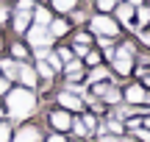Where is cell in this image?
Listing matches in <instances>:
<instances>
[{
	"mask_svg": "<svg viewBox=\"0 0 150 142\" xmlns=\"http://www.w3.org/2000/svg\"><path fill=\"white\" fill-rule=\"evenodd\" d=\"M81 3H83V0H47L50 11H53V14H61V17H67L75 6H81Z\"/></svg>",
	"mask_w": 150,
	"mask_h": 142,
	"instance_id": "cell-18",
	"label": "cell"
},
{
	"mask_svg": "<svg viewBox=\"0 0 150 142\" xmlns=\"http://www.w3.org/2000/svg\"><path fill=\"white\" fill-rule=\"evenodd\" d=\"M78 120L83 123V126L89 128V134H92V137H95V128H97V123H100V117H97V114H92L89 109H83V111H81V114H78Z\"/></svg>",
	"mask_w": 150,
	"mask_h": 142,
	"instance_id": "cell-22",
	"label": "cell"
},
{
	"mask_svg": "<svg viewBox=\"0 0 150 142\" xmlns=\"http://www.w3.org/2000/svg\"><path fill=\"white\" fill-rule=\"evenodd\" d=\"M134 11H136V6L125 3V0H117V6H114L111 17L120 22V25H122V31H134Z\"/></svg>",
	"mask_w": 150,
	"mask_h": 142,
	"instance_id": "cell-8",
	"label": "cell"
},
{
	"mask_svg": "<svg viewBox=\"0 0 150 142\" xmlns=\"http://www.w3.org/2000/svg\"><path fill=\"white\" fill-rule=\"evenodd\" d=\"M0 120H6V109H3V100H0Z\"/></svg>",
	"mask_w": 150,
	"mask_h": 142,
	"instance_id": "cell-35",
	"label": "cell"
},
{
	"mask_svg": "<svg viewBox=\"0 0 150 142\" xmlns=\"http://www.w3.org/2000/svg\"><path fill=\"white\" fill-rule=\"evenodd\" d=\"M31 25V11H11V20H8V28L14 36H22Z\"/></svg>",
	"mask_w": 150,
	"mask_h": 142,
	"instance_id": "cell-13",
	"label": "cell"
},
{
	"mask_svg": "<svg viewBox=\"0 0 150 142\" xmlns=\"http://www.w3.org/2000/svg\"><path fill=\"white\" fill-rule=\"evenodd\" d=\"M72 117L67 109H61V106H47L45 109V131H61V134H70V126H72Z\"/></svg>",
	"mask_w": 150,
	"mask_h": 142,
	"instance_id": "cell-3",
	"label": "cell"
},
{
	"mask_svg": "<svg viewBox=\"0 0 150 142\" xmlns=\"http://www.w3.org/2000/svg\"><path fill=\"white\" fill-rule=\"evenodd\" d=\"M89 142H92V139H89Z\"/></svg>",
	"mask_w": 150,
	"mask_h": 142,
	"instance_id": "cell-38",
	"label": "cell"
},
{
	"mask_svg": "<svg viewBox=\"0 0 150 142\" xmlns=\"http://www.w3.org/2000/svg\"><path fill=\"white\" fill-rule=\"evenodd\" d=\"M8 89H11V81H8V78H3V75H0V98H3V95L8 92Z\"/></svg>",
	"mask_w": 150,
	"mask_h": 142,
	"instance_id": "cell-31",
	"label": "cell"
},
{
	"mask_svg": "<svg viewBox=\"0 0 150 142\" xmlns=\"http://www.w3.org/2000/svg\"><path fill=\"white\" fill-rule=\"evenodd\" d=\"M142 126L150 128V111H147V114H142Z\"/></svg>",
	"mask_w": 150,
	"mask_h": 142,
	"instance_id": "cell-32",
	"label": "cell"
},
{
	"mask_svg": "<svg viewBox=\"0 0 150 142\" xmlns=\"http://www.w3.org/2000/svg\"><path fill=\"white\" fill-rule=\"evenodd\" d=\"M20 39H22V42H25L31 50H33V48H53V45H56L47 28H45V25H33V22L28 25V31L22 33Z\"/></svg>",
	"mask_w": 150,
	"mask_h": 142,
	"instance_id": "cell-7",
	"label": "cell"
},
{
	"mask_svg": "<svg viewBox=\"0 0 150 142\" xmlns=\"http://www.w3.org/2000/svg\"><path fill=\"white\" fill-rule=\"evenodd\" d=\"M97 100H103V103H106L108 109L120 106V103H122V89H120V84H117V81L111 78V81L106 84V89L100 92V98H97Z\"/></svg>",
	"mask_w": 150,
	"mask_h": 142,
	"instance_id": "cell-12",
	"label": "cell"
},
{
	"mask_svg": "<svg viewBox=\"0 0 150 142\" xmlns=\"http://www.w3.org/2000/svg\"><path fill=\"white\" fill-rule=\"evenodd\" d=\"M33 3H47V0H33Z\"/></svg>",
	"mask_w": 150,
	"mask_h": 142,
	"instance_id": "cell-37",
	"label": "cell"
},
{
	"mask_svg": "<svg viewBox=\"0 0 150 142\" xmlns=\"http://www.w3.org/2000/svg\"><path fill=\"white\" fill-rule=\"evenodd\" d=\"M6 50H8V56H11V59H17V61H31V48H28L20 36L11 39V42L6 45Z\"/></svg>",
	"mask_w": 150,
	"mask_h": 142,
	"instance_id": "cell-14",
	"label": "cell"
},
{
	"mask_svg": "<svg viewBox=\"0 0 150 142\" xmlns=\"http://www.w3.org/2000/svg\"><path fill=\"white\" fill-rule=\"evenodd\" d=\"M131 137H134L136 142H150V128L139 126V128H136V131H131Z\"/></svg>",
	"mask_w": 150,
	"mask_h": 142,
	"instance_id": "cell-30",
	"label": "cell"
},
{
	"mask_svg": "<svg viewBox=\"0 0 150 142\" xmlns=\"http://www.w3.org/2000/svg\"><path fill=\"white\" fill-rule=\"evenodd\" d=\"M95 45L100 53H106V50H114V45H117V39H111V36H95Z\"/></svg>",
	"mask_w": 150,
	"mask_h": 142,
	"instance_id": "cell-26",
	"label": "cell"
},
{
	"mask_svg": "<svg viewBox=\"0 0 150 142\" xmlns=\"http://www.w3.org/2000/svg\"><path fill=\"white\" fill-rule=\"evenodd\" d=\"M67 39H70L67 45H86V48H92V42H95V36H92V33L86 31V25H81V28H72V33H70Z\"/></svg>",
	"mask_w": 150,
	"mask_h": 142,
	"instance_id": "cell-17",
	"label": "cell"
},
{
	"mask_svg": "<svg viewBox=\"0 0 150 142\" xmlns=\"http://www.w3.org/2000/svg\"><path fill=\"white\" fill-rule=\"evenodd\" d=\"M3 109H6V120L11 126L17 123H25V120H33L42 109V100H39L36 89H25L20 84H11V89L3 95Z\"/></svg>",
	"mask_w": 150,
	"mask_h": 142,
	"instance_id": "cell-1",
	"label": "cell"
},
{
	"mask_svg": "<svg viewBox=\"0 0 150 142\" xmlns=\"http://www.w3.org/2000/svg\"><path fill=\"white\" fill-rule=\"evenodd\" d=\"M67 137H72V139H83V142H89L92 139V134H89V128L83 126V123L78 120V114L72 117V126H70V134Z\"/></svg>",
	"mask_w": 150,
	"mask_h": 142,
	"instance_id": "cell-20",
	"label": "cell"
},
{
	"mask_svg": "<svg viewBox=\"0 0 150 142\" xmlns=\"http://www.w3.org/2000/svg\"><path fill=\"white\" fill-rule=\"evenodd\" d=\"M92 11H100V14H111L114 6H117V0H92Z\"/></svg>",
	"mask_w": 150,
	"mask_h": 142,
	"instance_id": "cell-24",
	"label": "cell"
},
{
	"mask_svg": "<svg viewBox=\"0 0 150 142\" xmlns=\"http://www.w3.org/2000/svg\"><path fill=\"white\" fill-rule=\"evenodd\" d=\"M83 75H86V67L81 59H72L64 64V70H61V78L59 81H70V84H83Z\"/></svg>",
	"mask_w": 150,
	"mask_h": 142,
	"instance_id": "cell-11",
	"label": "cell"
},
{
	"mask_svg": "<svg viewBox=\"0 0 150 142\" xmlns=\"http://www.w3.org/2000/svg\"><path fill=\"white\" fill-rule=\"evenodd\" d=\"M125 3H131V6H142L145 0H125Z\"/></svg>",
	"mask_w": 150,
	"mask_h": 142,
	"instance_id": "cell-34",
	"label": "cell"
},
{
	"mask_svg": "<svg viewBox=\"0 0 150 142\" xmlns=\"http://www.w3.org/2000/svg\"><path fill=\"white\" fill-rule=\"evenodd\" d=\"M92 142H136L131 134H122V137H117V134H97Z\"/></svg>",
	"mask_w": 150,
	"mask_h": 142,
	"instance_id": "cell-25",
	"label": "cell"
},
{
	"mask_svg": "<svg viewBox=\"0 0 150 142\" xmlns=\"http://www.w3.org/2000/svg\"><path fill=\"white\" fill-rule=\"evenodd\" d=\"M47 31H50V36H53V42H67V36L72 33V22L67 20V17H61V14H53Z\"/></svg>",
	"mask_w": 150,
	"mask_h": 142,
	"instance_id": "cell-9",
	"label": "cell"
},
{
	"mask_svg": "<svg viewBox=\"0 0 150 142\" xmlns=\"http://www.w3.org/2000/svg\"><path fill=\"white\" fill-rule=\"evenodd\" d=\"M3 53H6V36L0 33V56H3Z\"/></svg>",
	"mask_w": 150,
	"mask_h": 142,
	"instance_id": "cell-33",
	"label": "cell"
},
{
	"mask_svg": "<svg viewBox=\"0 0 150 142\" xmlns=\"http://www.w3.org/2000/svg\"><path fill=\"white\" fill-rule=\"evenodd\" d=\"M33 70H36L39 81H59V75L53 72V67H50L47 61H33Z\"/></svg>",
	"mask_w": 150,
	"mask_h": 142,
	"instance_id": "cell-21",
	"label": "cell"
},
{
	"mask_svg": "<svg viewBox=\"0 0 150 142\" xmlns=\"http://www.w3.org/2000/svg\"><path fill=\"white\" fill-rule=\"evenodd\" d=\"M11 131H14V126L8 120H0V142H11Z\"/></svg>",
	"mask_w": 150,
	"mask_h": 142,
	"instance_id": "cell-28",
	"label": "cell"
},
{
	"mask_svg": "<svg viewBox=\"0 0 150 142\" xmlns=\"http://www.w3.org/2000/svg\"><path fill=\"white\" fill-rule=\"evenodd\" d=\"M67 142H83V139H67Z\"/></svg>",
	"mask_w": 150,
	"mask_h": 142,
	"instance_id": "cell-36",
	"label": "cell"
},
{
	"mask_svg": "<svg viewBox=\"0 0 150 142\" xmlns=\"http://www.w3.org/2000/svg\"><path fill=\"white\" fill-rule=\"evenodd\" d=\"M50 20H53L50 6L47 3H33V9H31V22H33V25H45V28H47Z\"/></svg>",
	"mask_w": 150,
	"mask_h": 142,
	"instance_id": "cell-15",
	"label": "cell"
},
{
	"mask_svg": "<svg viewBox=\"0 0 150 142\" xmlns=\"http://www.w3.org/2000/svg\"><path fill=\"white\" fill-rule=\"evenodd\" d=\"M42 137H45V126L36 120L17 123L11 131V142H42Z\"/></svg>",
	"mask_w": 150,
	"mask_h": 142,
	"instance_id": "cell-4",
	"label": "cell"
},
{
	"mask_svg": "<svg viewBox=\"0 0 150 142\" xmlns=\"http://www.w3.org/2000/svg\"><path fill=\"white\" fill-rule=\"evenodd\" d=\"M17 70H20V61H17V59H11L8 53L0 56V75H3V78H8V81L14 84L17 81Z\"/></svg>",
	"mask_w": 150,
	"mask_h": 142,
	"instance_id": "cell-16",
	"label": "cell"
},
{
	"mask_svg": "<svg viewBox=\"0 0 150 142\" xmlns=\"http://www.w3.org/2000/svg\"><path fill=\"white\" fill-rule=\"evenodd\" d=\"M147 25H150V3H142V6H136V11H134V31L136 28H147Z\"/></svg>",
	"mask_w": 150,
	"mask_h": 142,
	"instance_id": "cell-19",
	"label": "cell"
},
{
	"mask_svg": "<svg viewBox=\"0 0 150 142\" xmlns=\"http://www.w3.org/2000/svg\"><path fill=\"white\" fill-rule=\"evenodd\" d=\"M67 139L70 137L61 131H45V137H42V142H67Z\"/></svg>",
	"mask_w": 150,
	"mask_h": 142,
	"instance_id": "cell-29",
	"label": "cell"
},
{
	"mask_svg": "<svg viewBox=\"0 0 150 142\" xmlns=\"http://www.w3.org/2000/svg\"><path fill=\"white\" fill-rule=\"evenodd\" d=\"M14 84H20V87H25V89H36L39 87V75H36V70H33V61H20V70H17V81Z\"/></svg>",
	"mask_w": 150,
	"mask_h": 142,
	"instance_id": "cell-10",
	"label": "cell"
},
{
	"mask_svg": "<svg viewBox=\"0 0 150 142\" xmlns=\"http://www.w3.org/2000/svg\"><path fill=\"white\" fill-rule=\"evenodd\" d=\"M53 106H61V109H67L70 114H81V111L86 109V103H83V98L81 95H75V92H67V89H61V87H56L53 89Z\"/></svg>",
	"mask_w": 150,
	"mask_h": 142,
	"instance_id": "cell-5",
	"label": "cell"
},
{
	"mask_svg": "<svg viewBox=\"0 0 150 142\" xmlns=\"http://www.w3.org/2000/svg\"><path fill=\"white\" fill-rule=\"evenodd\" d=\"M120 89H122V103H128V106H147V89L142 87L136 78L122 81Z\"/></svg>",
	"mask_w": 150,
	"mask_h": 142,
	"instance_id": "cell-6",
	"label": "cell"
},
{
	"mask_svg": "<svg viewBox=\"0 0 150 142\" xmlns=\"http://www.w3.org/2000/svg\"><path fill=\"white\" fill-rule=\"evenodd\" d=\"M11 20V0H0V28H8Z\"/></svg>",
	"mask_w": 150,
	"mask_h": 142,
	"instance_id": "cell-27",
	"label": "cell"
},
{
	"mask_svg": "<svg viewBox=\"0 0 150 142\" xmlns=\"http://www.w3.org/2000/svg\"><path fill=\"white\" fill-rule=\"evenodd\" d=\"M134 39L142 50H150V28H136L134 31Z\"/></svg>",
	"mask_w": 150,
	"mask_h": 142,
	"instance_id": "cell-23",
	"label": "cell"
},
{
	"mask_svg": "<svg viewBox=\"0 0 150 142\" xmlns=\"http://www.w3.org/2000/svg\"><path fill=\"white\" fill-rule=\"evenodd\" d=\"M86 31L92 36H111V39H120L122 36V25L114 20L111 14H100V11H92L89 20H86Z\"/></svg>",
	"mask_w": 150,
	"mask_h": 142,
	"instance_id": "cell-2",
	"label": "cell"
}]
</instances>
